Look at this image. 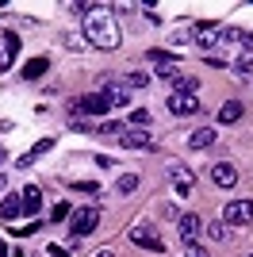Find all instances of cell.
<instances>
[{
	"label": "cell",
	"mask_w": 253,
	"mask_h": 257,
	"mask_svg": "<svg viewBox=\"0 0 253 257\" xmlns=\"http://www.w3.org/2000/svg\"><path fill=\"white\" fill-rule=\"evenodd\" d=\"M84 43L96 46V50H115L119 46V23L107 8H92L84 16Z\"/></svg>",
	"instance_id": "obj_1"
},
{
	"label": "cell",
	"mask_w": 253,
	"mask_h": 257,
	"mask_svg": "<svg viewBox=\"0 0 253 257\" xmlns=\"http://www.w3.org/2000/svg\"><path fill=\"white\" fill-rule=\"evenodd\" d=\"M100 96L107 100V107H131V88L111 73H100Z\"/></svg>",
	"instance_id": "obj_2"
},
{
	"label": "cell",
	"mask_w": 253,
	"mask_h": 257,
	"mask_svg": "<svg viewBox=\"0 0 253 257\" xmlns=\"http://www.w3.org/2000/svg\"><path fill=\"white\" fill-rule=\"evenodd\" d=\"M100 226V207H77L73 215H69V230H73V238H88Z\"/></svg>",
	"instance_id": "obj_3"
},
{
	"label": "cell",
	"mask_w": 253,
	"mask_h": 257,
	"mask_svg": "<svg viewBox=\"0 0 253 257\" xmlns=\"http://www.w3.org/2000/svg\"><path fill=\"white\" fill-rule=\"evenodd\" d=\"M222 223H226V226L253 223V200H230V204L222 207Z\"/></svg>",
	"instance_id": "obj_4"
},
{
	"label": "cell",
	"mask_w": 253,
	"mask_h": 257,
	"mask_svg": "<svg viewBox=\"0 0 253 257\" xmlns=\"http://www.w3.org/2000/svg\"><path fill=\"white\" fill-rule=\"evenodd\" d=\"M65 111H69V115H104V111H111V107H107V100L100 96V92H92V96H81V100H73V104L65 107Z\"/></svg>",
	"instance_id": "obj_5"
},
{
	"label": "cell",
	"mask_w": 253,
	"mask_h": 257,
	"mask_svg": "<svg viewBox=\"0 0 253 257\" xmlns=\"http://www.w3.org/2000/svg\"><path fill=\"white\" fill-rule=\"evenodd\" d=\"M165 173H169V184H173V192H177V196H188V192H192V184H196V173H192L188 165L173 161Z\"/></svg>",
	"instance_id": "obj_6"
},
{
	"label": "cell",
	"mask_w": 253,
	"mask_h": 257,
	"mask_svg": "<svg viewBox=\"0 0 253 257\" xmlns=\"http://www.w3.org/2000/svg\"><path fill=\"white\" fill-rule=\"evenodd\" d=\"M165 107L173 111V115H200L203 111L200 96H192V92H173V96L165 100Z\"/></svg>",
	"instance_id": "obj_7"
},
{
	"label": "cell",
	"mask_w": 253,
	"mask_h": 257,
	"mask_svg": "<svg viewBox=\"0 0 253 257\" xmlns=\"http://www.w3.org/2000/svg\"><path fill=\"white\" fill-rule=\"evenodd\" d=\"M119 146H126V150H142V154H154L158 150V142L150 139L146 131H119Z\"/></svg>",
	"instance_id": "obj_8"
},
{
	"label": "cell",
	"mask_w": 253,
	"mask_h": 257,
	"mask_svg": "<svg viewBox=\"0 0 253 257\" xmlns=\"http://www.w3.org/2000/svg\"><path fill=\"white\" fill-rule=\"evenodd\" d=\"M219 23H211V20H203V23H196V27H192V43L196 46H203V50L211 54V46H219Z\"/></svg>",
	"instance_id": "obj_9"
},
{
	"label": "cell",
	"mask_w": 253,
	"mask_h": 257,
	"mask_svg": "<svg viewBox=\"0 0 253 257\" xmlns=\"http://www.w3.org/2000/svg\"><path fill=\"white\" fill-rule=\"evenodd\" d=\"M16 58H20V35H16V31H4V35H0V73L12 69Z\"/></svg>",
	"instance_id": "obj_10"
},
{
	"label": "cell",
	"mask_w": 253,
	"mask_h": 257,
	"mask_svg": "<svg viewBox=\"0 0 253 257\" xmlns=\"http://www.w3.org/2000/svg\"><path fill=\"white\" fill-rule=\"evenodd\" d=\"M126 234H131V242H135V246L150 249V253H161V249H165V242H161V234H154L150 226H135V230H126Z\"/></svg>",
	"instance_id": "obj_11"
},
{
	"label": "cell",
	"mask_w": 253,
	"mask_h": 257,
	"mask_svg": "<svg viewBox=\"0 0 253 257\" xmlns=\"http://www.w3.org/2000/svg\"><path fill=\"white\" fill-rule=\"evenodd\" d=\"M211 181L219 184V188H234L238 184V169H234L230 161H215L211 165Z\"/></svg>",
	"instance_id": "obj_12"
},
{
	"label": "cell",
	"mask_w": 253,
	"mask_h": 257,
	"mask_svg": "<svg viewBox=\"0 0 253 257\" xmlns=\"http://www.w3.org/2000/svg\"><path fill=\"white\" fill-rule=\"evenodd\" d=\"M200 215L196 211H188V215H180V242L184 246H196V238H200Z\"/></svg>",
	"instance_id": "obj_13"
},
{
	"label": "cell",
	"mask_w": 253,
	"mask_h": 257,
	"mask_svg": "<svg viewBox=\"0 0 253 257\" xmlns=\"http://www.w3.org/2000/svg\"><path fill=\"white\" fill-rule=\"evenodd\" d=\"M215 139H219L215 127H200V131H192V135H188V150H211Z\"/></svg>",
	"instance_id": "obj_14"
},
{
	"label": "cell",
	"mask_w": 253,
	"mask_h": 257,
	"mask_svg": "<svg viewBox=\"0 0 253 257\" xmlns=\"http://www.w3.org/2000/svg\"><path fill=\"white\" fill-rule=\"evenodd\" d=\"M242 115H245V104H242V100H226V104L219 107V123H238Z\"/></svg>",
	"instance_id": "obj_15"
},
{
	"label": "cell",
	"mask_w": 253,
	"mask_h": 257,
	"mask_svg": "<svg viewBox=\"0 0 253 257\" xmlns=\"http://www.w3.org/2000/svg\"><path fill=\"white\" fill-rule=\"evenodd\" d=\"M50 150H54V139H42L39 146H35V150H27L20 161H16V165H20V169H31V165H35V158H42V154H50Z\"/></svg>",
	"instance_id": "obj_16"
},
{
	"label": "cell",
	"mask_w": 253,
	"mask_h": 257,
	"mask_svg": "<svg viewBox=\"0 0 253 257\" xmlns=\"http://www.w3.org/2000/svg\"><path fill=\"white\" fill-rule=\"evenodd\" d=\"M23 211H27V215H39V211H42V192L35 188V184H27V188H23Z\"/></svg>",
	"instance_id": "obj_17"
},
{
	"label": "cell",
	"mask_w": 253,
	"mask_h": 257,
	"mask_svg": "<svg viewBox=\"0 0 253 257\" xmlns=\"http://www.w3.org/2000/svg\"><path fill=\"white\" fill-rule=\"evenodd\" d=\"M23 215V200H16V196H8L4 204H0V219H20Z\"/></svg>",
	"instance_id": "obj_18"
},
{
	"label": "cell",
	"mask_w": 253,
	"mask_h": 257,
	"mask_svg": "<svg viewBox=\"0 0 253 257\" xmlns=\"http://www.w3.org/2000/svg\"><path fill=\"white\" fill-rule=\"evenodd\" d=\"M135 188H138V173H123V177L115 181V192L119 196H131Z\"/></svg>",
	"instance_id": "obj_19"
},
{
	"label": "cell",
	"mask_w": 253,
	"mask_h": 257,
	"mask_svg": "<svg viewBox=\"0 0 253 257\" xmlns=\"http://www.w3.org/2000/svg\"><path fill=\"white\" fill-rule=\"evenodd\" d=\"M46 69H50V62H46V58H35V62H27V69H23V77H27V81H35V77H42V73H46Z\"/></svg>",
	"instance_id": "obj_20"
},
{
	"label": "cell",
	"mask_w": 253,
	"mask_h": 257,
	"mask_svg": "<svg viewBox=\"0 0 253 257\" xmlns=\"http://www.w3.org/2000/svg\"><path fill=\"white\" fill-rule=\"evenodd\" d=\"M69 188H73V192H84V196H100V184L96 181H69Z\"/></svg>",
	"instance_id": "obj_21"
},
{
	"label": "cell",
	"mask_w": 253,
	"mask_h": 257,
	"mask_svg": "<svg viewBox=\"0 0 253 257\" xmlns=\"http://www.w3.org/2000/svg\"><path fill=\"white\" fill-rule=\"evenodd\" d=\"M123 85H126V88H146V85H150V77L135 69V73H126V77H123Z\"/></svg>",
	"instance_id": "obj_22"
},
{
	"label": "cell",
	"mask_w": 253,
	"mask_h": 257,
	"mask_svg": "<svg viewBox=\"0 0 253 257\" xmlns=\"http://www.w3.org/2000/svg\"><path fill=\"white\" fill-rule=\"evenodd\" d=\"M245 31H238V27H222L219 31V43H242Z\"/></svg>",
	"instance_id": "obj_23"
},
{
	"label": "cell",
	"mask_w": 253,
	"mask_h": 257,
	"mask_svg": "<svg viewBox=\"0 0 253 257\" xmlns=\"http://www.w3.org/2000/svg\"><path fill=\"white\" fill-rule=\"evenodd\" d=\"M207 234L215 238V242H226V234H230V230H226V223H222V219H215V223L207 226Z\"/></svg>",
	"instance_id": "obj_24"
},
{
	"label": "cell",
	"mask_w": 253,
	"mask_h": 257,
	"mask_svg": "<svg viewBox=\"0 0 253 257\" xmlns=\"http://www.w3.org/2000/svg\"><path fill=\"white\" fill-rule=\"evenodd\" d=\"M234 73L242 77V81H249V73H253V58H238V62H234Z\"/></svg>",
	"instance_id": "obj_25"
},
{
	"label": "cell",
	"mask_w": 253,
	"mask_h": 257,
	"mask_svg": "<svg viewBox=\"0 0 253 257\" xmlns=\"http://www.w3.org/2000/svg\"><path fill=\"white\" fill-rule=\"evenodd\" d=\"M65 50H84V35H62Z\"/></svg>",
	"instance_id": "obj_26"
},
{
	"label": "cell",
	"mask_w": 253,
	"mask_h": 257,
	"mask_svg": "<svg viewBox=\"0 0 253 257\" xmlns=\"http://www.w3.org/2000/svg\"><path fill=\"white\" fill-rule=\"evenodd\" d=\"M150 62H158V65H169V62H177L169 50H150Z\"/></svg>",
	"instance_id": "obj_27"
},
{
	"label": "cell",
	"mask_w": 253,
	"mask_h": 257,
	"mask_svg": "<svg viewBox=\"0 0 253 257\" xmlns=\"http://www.w3.org/2000/svg\"><path fill=\"white\" fill-rule=\"evenodd\" d=\"M131 123L146 127V123H150V111H146V107H135V111H131Z\"/></svg>",
	"instance_id": "obj_28"
},
{
	"label": "cell",
	"mask_w": 253,
	"mask_h": 257,
	"mask_svg": "<svg viewBox=\"0 0 253 257\" xmlns=\"http://www.w3.org/2000/svg\"><path fill=\"white\" fill-rule=\"evenodd\" d=\"M177 77H180V69H161L158 81H165V85H177Z\"/></svg>",
	"instance_id": "obj_29"
},
{
	"label": "cell",
	"mask_w": 253,
	"mask_h": 257,
	"mask_svg": "<svg viewBox=\"0 0 253 257\" xmlns=\"http://www.w3.org/2000/svg\"><path fill=\"white\" fill-rule=\"evenodd\" d=\"M184 257H211L203 246H184Z\"/></svg>",
	"instance_id": "obj_30"
},
{
	"label": "cell",
	"mask_w": 253,
	"mask_h": 257,
	"mask_svg": "<svg viewBox=\"0 0 253 257\" xmlns=\"http://www.w3.org/2000/svg\"><path fill=\"white\" fill-rule=\"evenodd\" d=\"M65 215H73V207H69V204H58V207H54V219H65Z\"/></svg>",
	"instance_id": "obj_31"
},
{
	"label": "cell",
	"mask_w": 253,
	"mask_h": 257,
	"mask_svg": "<svg viewBox=\"0 0 253 257\" xmlns=\"http://www.w3.org/2000/svg\"><path fill=\"white\" fill-rule=\"evenodd\" d=\"M242 46H245V58H253V31H245V39H242Z\"/></svg>",
	"instance_id": "obj_32"
},
{
	"label": "cell",
	"mask_w": 253,
	"mask_h": 257,
	"mask_svg": "<svg viewBox=\"0 0 253 257\" xmlns=\"http://www.w3.org/2000/svg\"><path fill=\"white\" fill-rule=\"evenodd\" d=\"M207 65H219V69H222V65H226V58H222V54H207Z\"/></svg>",
	"instance_id": "obj_33"
},
{
	"label": "cell",
	"mask_w": 253,
	"mask_h": 257,
	"mask_svg": "<svg viewBox=\"0 0 253 257\" xmlns=\"http://www.w3.org/2000/svg\"><path fill=\"white\" fill-rule=\"evenodd\" d=\"M92 257H115V253H111V249H96Z\"/></svg>",
	"instance_id": "obj_34"
},
{
	"label": "cell",
	"mask_w": 253,
	"mask_h": 257,
	"mask_svg": "<svg viewBox=\"0 0 253 257\" xmlns=\"http://www.w3.org/2000/svg\"><path fill=\"white\" fill-rule=\"evenodd\" d=\"M4 188H8V177H0V192H4Z\"/></svg>",
	"instance_id": "obj_35"
},
{
	"label": "cell",
	"mask_w": 253,
	"mask_h": 257,
	"mask_svg": "<svg viewBox=\"0 0 253 257\" xmlns=\"http://www.w3.org/2000/svg\"><path fill=\"white\" fill-rule=\"evenodd\" d=\"M249 257H253V253H249Z\"/></svg>",
	"instance_id": "obj_36"
}]
</instances>
